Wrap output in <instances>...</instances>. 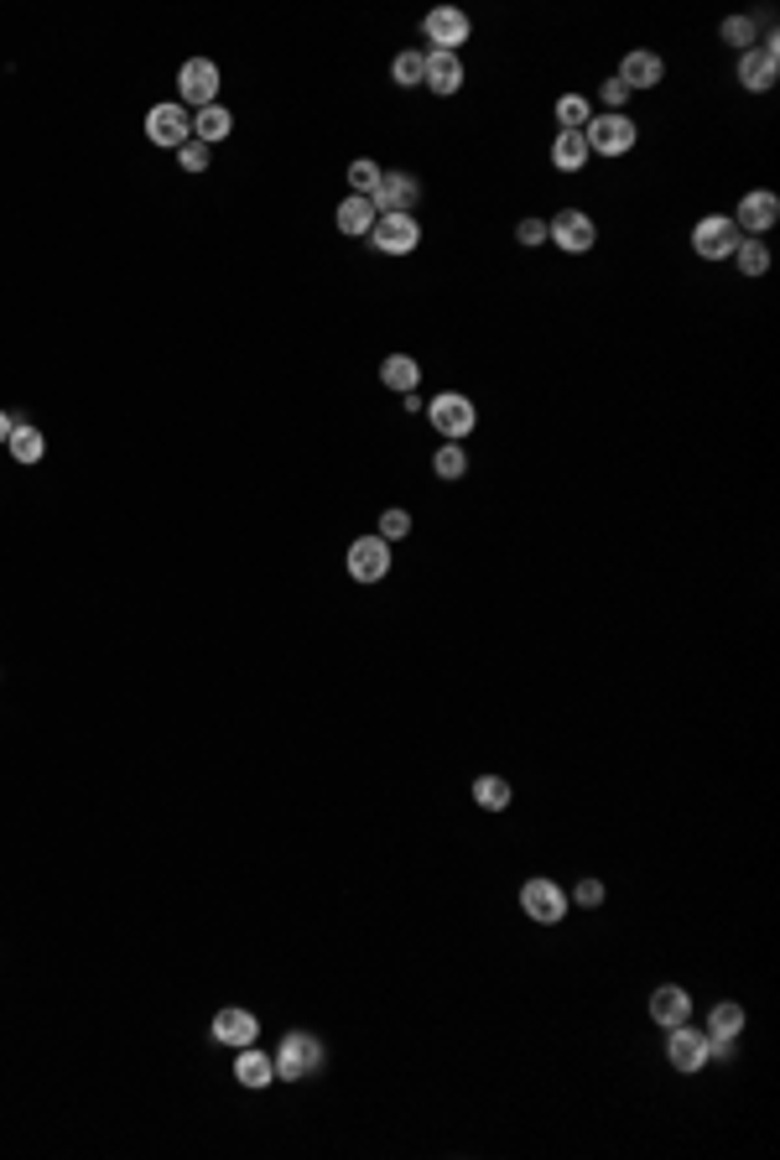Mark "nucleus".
Segmentation results:
<instances>
[{
    "mask_svg": "<svg viewBox=\"0 0 780 1160\" xmlns=\"http://www.w3.org/2000/svg\"><path fill=\"white\" fill-rule=\"evenodd\" d=\"M589 136L583 131H557V141H552V166L557 172H583L589 166Z\"/></svg>",
    "mask_w": 780,
    "mask_h": 1160,
    "instance_id": "nucleus-22",
    "label": "nucleus"
},
{
    "mask_svg": "<svg viewBox=\"0 0 780 1160\" xmlns=\"http://www.w3.org/2000/svg\"><path fill=\"white\" fill-rule=\"evenodd\" d=\"M733 266H739L744 276H765V271H770V245H765V239H739Z\"/></svg>",
    "mask_w": 780,
    "mask_h": 1160,
    "instance_id": "nucleus-28",
    "label": "nucleus"
},
{
    "mask_svg": "<svg viewBox=\"0 0 780 1160\" xmlns=\"http://www.w3.org/2000/svg\"><path fill=\"white\" fill-rule=\"evenodd\" d=\"M776 219H780V198L770 188H755V193H744V198H739L733 230H739V235L750 230V239H759L765 230H770V224H776Z\"/></svg>",
    "mask_w": 780,
    "mask_h": 1160,
    "instance_id": "nucleus-14",
    "label": "nucleus"
},
{
    "mask_svg": "<svg viewBox=\"0 0 780 1160\" xmlns=\"http://www.w3.org/2000/svg\"><path fill=\"white\" fill-rule=\"evenodd\" d=\"M146 141L151 146H166V151H177V146L193 141V120L183 104H151L146 110Z\"/></svg>",
    "mask_w": 780,
    "mask_h": 1160,
    "instance_id": "nucleus-10",
    "label": "nucleus"
},
{
    "mask_svg": "<svg viewBox=\"0 0 780 1160\" xmlns=\"http://www.w3.org/2000/svg\"><path fill=\"white\" fill-rule=\"evenodd\" d=\"M776 73H780V42H776V37H765V42H755L750 52H739V84H744L750 95L776 89Z\"/></svg>",
    "mask_w": 780,
    "mask_h": 1160,
    "instance_id": "nucleus-9",
    "label": "nucleus"
},
{
    "mask_svg": "<svg viewBox=\"0 0 780 1160\" xmlns=\"http://www.w3.org/2000/svg\"><path fill=\"white\" fill-rule=\"evenodd\" d=\"M375 536H385V542H401V536H411V516L406 510H385L380 516V531Z\"/></svg>",
    "mask_w": 780,
    "mask_h": 1160,
    "instance_id": "nucleus-35",
    "label": "nucleus"
},
{
    "mask_svg": "<svg viewBox=\"0 0 780 1160\" xmlns=\"http://www.w3.org/2000/svg\"><path fill=\"white\" fill-rule=\"evenodd\" d=\"M391 78H396V84H401V89H417V84H422L426 78V52H401V58H396V63H391Z\"/></svg>",
    "mask_w": 780,
    "mask_h": 1160,
    "instance_id": "nucleus-31",
    "label": "nucleus"
},
{
    "mask_svg": "<svg viewBox=\"0 0 780 1160\" xmlns=\"http://www.w3.org/2000/svg\"><path fill=\"white\" fill-rule=\"evenodd\" d=\"M432 95H458L463 89V58L458 52H426V78H422Z\"/></svg>",
    "mask_w": 780,
    "mask_h": 1160,
    "instance_id": "nucleus-19",
    "label": "nucleus"
},
{
    "mask_svg": "<svg viewBox=\"0 0 780 1160\" xmlns=\"http://www.w3.org/2000/svg\"><path fill=\"white\" fill-rule=\"evenodd\" d=\"M516 239H520V245H542V239H546V219H520Z\"/></svg>",
    "mask_w": 780,
    "mask_h": 1160,
    "instance_id": "nucleus-38",
    "label": "nucleus"
},
{
    "mask_svg": "<svg viewBox=\"0 0 780 1160\" xmlns=\"http://www.w3.org/2000/svg\"><path fill=\"white\" fill-rule=\"evenodd\" d=\"M323 1041L312 1036V1031H286L282 1036V1046H276V1077L282 1083H302V1077H312V1072H323Z\"/></svg>",
    "mask_w": 780,
    "mask_h": 1160,
    "instance_id": "nucleus-1",
    "label": "nucleus"
},
{
    "mask_svg": "<svg viewBox=\"0 0 780 1160\" xmlns=\"http://www.w3.org/2000/svg\"><path fill=\"white\" fill-rule=\"evenodd\" d=\"M572 900H578L583 911H598V905H604V879L583 875V879H578V885H572Z\"/></svg>",
    "mask_w": 780,
    "mask_h": 1160,
    "instance_id": "nucleus-34",
    "label": "nucleus"
},
{
    "mask_svg": "<svg viewBox=\"0 0 780 1160\" xmlns=\"http://www.w3.org/2000/svg\"><path fill=\"white\" fill-rule=\"evenodd\" d=\"M230 131H235V115H230L224 104H209V110H198V115H193V141L219 146Z\"/></svg>",
    "mask_w": 780,
    "mask_h": 1160,
    "instance_id": "nucleus-23",
    "label": "nucleus"
},
{
    "mask_svg": "<svg viewBox=\"0 0 780 1160\" xmlns=\"http://www.w3.org/2000/svg\"><path fill=\"white\" fill-rule=\"evenodd\" d=\"M375 230V209H370V198H344L338 203V235H349V239H359V235H370Z\"/></svg>",
    "mask_w": 780,
    "mask_h": 1160,
    "instance_id": "nucleus-24",
    "label": "nucleus"
},
{
    "mask_svg": "<svg viewBox=\"0 0 780 1160\" xmlns=\"http://www.w3.org/2000/svg\"><path fill=\"white\" fill-rule=\"evenodd\" d=\"M370 245L380 256H411L422 245V224L411 213H380L375 230H370Z\"/></svg>",
    "mask_w": 780,
    "mask_h": 1160,
    "instance_id": "nucleus-8",
    "label": "nucleus"
},
{
    "mask_svg": "<svg viewBox=\"0 0 780 1160\" xmlns=\"http://www.w3.org/2000/svg\"><path fill=\"white\" fill-rule=\"evenodd\" d=\"M651 1020H656L661 1031L686 1025V1020H692V995H686L682 984H661V989L651 995Z\"/></svg>",
    "mask_w": 780,
    "mask_h": 1160,
    "instance_id": "nucleus-18",
    "label": "nucleus"
},
{
    "mask_svg": "<svg viewBox=\"0 0 780 1160\" xmlns=\"http://www.w3.org/2000/svg\"><path fill=\"white\" fill-rule=\"evenodd\" d=\"M589 120H593V104L583 95L557 99V125H562V131H589Z\"/></svg>",
    "mask_w": 780,
    "mask_h": 1160,
    "instance_id": "nucleus-30",
    "label": "nucleus"
},
{
    "mask_svg": "<svg viewBox=\"0 0 780 1160\" xmlns=\"http://www.w3.org/2000/svg\"><path fill=\"white\" fill-rule=\"evenodd\" d=\"M235 1077L245 1083L250 1093H260V1088H271L276 1083V1062L260 1051V1046H239V1057H235Z\"/></svg>",
    "mask_w": 780,
    "mask_h": 1160,
    "instance_id": "nucleus-20",
    "label": "nucleus"
},
{
    "mask_svg": "<svg viewBox=\"0 0 780 1160\" xmlns=\"http://www.w3.org/2000/svg\"><path fill=\"white\" fill-rule=\"evenodd\" d=\"M11 427H16V417H5V411H0V448H5V437H11Z\"/></svg>",
    "mask_w": 780,
    "mask_h": 1160,
    "instance_id": "nucleus-40",
    "label": "nucleus"
},
{
    "mask_svg": "<svg viewBox=\"0 0 780 1160\" xmlns=\"http://www.w3.org/2000/svg\"><path fill=\"white\" fill-rule=\"evenodd\" d=\"M260 1036V1020L250 1015V1010H239V1004H224L219 1015H213V1041L219 1046H256Z\"/></svg>",
    "mask_w": 780,
    "mask_h": 1160,
    "instance_id": "nucleus-16",
    "label": "nucleus"
},
{
    "mask_svg": "<svg viewBox=\"0 0 780 1160\" xmlns=\"http://www.w3.org/2000/svg\"><path fill=\"white\" fill-rule=\"evenodd\" d=\"M432 474H437V479H463V474H469V453H463V443H443V448L432 453Z\"/></svg>",
    "mask_w": 780,
    "mask_h": 1160,
    "instance_id": "nucleus-29",
    "label": "nucleus"
},
{
    "mask_svg": "<svg viewBox=\"0 0 780 1160\" xmlns=\"http://www.w3.org/2000/svg\"><path fill=\"white\" fill-rule=\"evenodd\" d=\"M583 136H589L593 157H624V151H635V141H640V131L630 115H593Z\"/></svg>",
    "mask_w": 780,
    "mask_h": 1160,
    "instance_id": "nucleus-4",
    "label": "nucleus"
},
{
    "mask_svg": "<svg viewBox=\"0 0 780 1160\" xmlns=\"http://www.w3.org/2000/svg\"><path fill=\"white\" fill-rule=\"evenodd\" d=\"M666 1062L677 1072H703L708 1066V1031H697L692 1020L666 1031Z\"/></svg>",
    "mask_w": 780,
    "mask_h": 1160,
    "instance_id": "nucleus-11",
    "label": "nucleus"
},
{
    "mask_svg": "<svg viewBox=\"0 0 780 1160\" xmlns=\"http://www.w3.org/2000/svg\"><path fill=\"white\" fill-rule=\"evenodd\" d=\"M739 1031H744V1004H733V999L713 1004V1010H708V1036H733V1041H739Z\"/></svg>",
    "mask_w": 780,
    "mask_h": 1160,
    "instance_id": "nucleus-27",
    "label": "nucleus"
},
{
    "mask_svg": "<svg viewBox=\"0 0 780 1160\" xmlns=\"http://www.w3.org/2000/svg\"><path fill=\"white\" fill-rule=\"evenodd\" d=\"M177 95H183V104H198V110L219 104V63H209V58H188L183 73H177Z\"/></svg>",
    "mask_w": 780,
    "mask_h": 1160,
    "instance_id": "nucleus-12",
    "label": "nucleus"
},
{
    "mask_svg": "<svg viewBox=\"0 0 780 1160\" xmlns=\"http://www.w3.org/2000/svg\"><path fill=\"white\" fill-rule=\"evenodd\" d=\"M510 797H516V791H510L505 776H479V781H473V802L484 806V812H505Z\"/></svg>",
    "mask_w": 780,
    "mask_h": 1160,
    "instance_id": "nucleus-26",
    "label": "nucleus"
},
{
    "mask_svg": "<svg viewBox=\"0 0 780 1160\" xmlns=\"http://www.w3.org/2000/svg\"><path fill=\"white\" fill-rule=\"evenodd\" d=\"M406 411H411V417H426V402H422V396H417V391L406 396Z\"/></svg>",
    "mask_w": 780,
    "mask_h": 1160,
    "instance_id": "nucleus-39",
    "label": "nucleus"
},
{
    "mask_svg": "<svg viewBox=\"0 0 780 1160\" xmlns=\"http://www.w3.org/2000/svg\"><path fill=\"white\" fill-rule=\"evenodd\" d=\"M380 380L391 385V391H401V396H411L417 385H422V365L411 355H391L385 365H380Z\"/></svg>",
    "mask_w": 780,
    "mask_h": 1160,
    "instance_id": "nucleus-25",
    "label": "nucleus"
},
{
    "mask_svg": "<svg viewBox=\"0 0 780 1160\" xmlns=\"http://www.w3.org/2000/svg\"><path fill=\"white\" fill-rule=\"evenodd\" d=\"M177 162H183V172H209V146L203 141L177 146Z\"/></svg>",
    "mask_w": 780,
    "mask_h": 1160,
    "instance_id": "nucleus-36",
    "label": "nucleus"
},
{
    "mask_svg": "<svg viewBox=\"0 0 780 1160\" xmlns=\"http://www.w3.org/2000/svg\"><path fill=\"white\" fill-rule=\"evenodd\" d=\"M546 239L562 250V256H589L598 245V224H593L583 209H562L552 224H546Z\"/></svg>",
    "mask_w": 780,
    "mask_h": 1160,
    "instance_id": "nucleus-6",
    "label": "nucleus"
},
{
    "mask_svg": "<svg viewBox=\"0 0 780 1160\" xmlns=\"http://www.w3.org/2000/svg\"><path fill=\"white\" fill-rule=\"evenodd\" d=\"M380 172H385V166H375L370 157L349 162V193H355V198H370V193H375V183H380Z\"/></svg>",
    "mask_w": 780,
    "mask_h": 1160,
    "instance_id": "nucleus-32",
    "label": "nucleus"
},
{
    "mask_svg": "<svg viewBox=\"0 0 780 1160\" xmlns=\"http://www.w3.org/2000/svg\"><path fill=\"white\" fill-rule=\"evenodd\" d=\"M5 453L16 458V464H42L48 458V437H42V427H32V422H16L11 427V437H5Z\"/></svg>",
    "mask_w": 780,
    "mask_h": 1160,
    "instance_id": "nucleus-21",
    "label": "nucleus"
},
{
    "mask_svg": "<svg viewBox=\"0 0 780 1160\" xmlns=\"http://www.w3.org/2000/svg\"><path fill=\"white\" fill-rule=\"evenodd\" d=\"M739 239L744 235L733 230V219H723V213H708V219L692 224V250H697L703 261H733Z\"/></svg>",
    "mask_w": 780,
    "mask_h": 1160,
    "instance_id": "nucleus-7",
    "label": "nucleus"
},
{
    "mask_svg": "<svg viewBox=\"0 0 780 1160\" xmlns=\"http://www.w3.org/2000/svg\"><path fill=\"white\" fill-rule=\"evenodd\" d=\"M469 32H473L469 11H458V5H432L422 22V37L432 42V52H458L469 42Z\"/></svg>",
    "mask_w": 780,
    "mask_h": 1160,
    "instance_id": "nucleus-5",
    "label": "nucleus"
},
{
    "mask_svg": "<svg viewBox=\"0 0 780 1160\" xmlns=\"http://www.w3.org/2000/svg\"><path fill=\"white\" fill-rule=\"evenodd\" d=\"M417 198H422V183H417V177H406V172H380L375 193H370V209H375V219L380 213H411Z\"/></svg>",
    "mask_w": 780,
    "mask_h": 1160,
    "instance_id": "nucleus-13",
    "label": "nucleus"
},
{
    "mask_svg": "<svg viewBox=\"0 0 780 1160\" xmlns=\"http://www.w3.org/2000/svg\"><path fill=\"white\" fill-rule=\"evenodd\" d=\"M520 911H525L536 926H557L562 916H568V890H562L557 879H546V875L525 879V885H520Z\"/></svg>",
    "mask_w": 780,
    "mask_h": 1160,
    "instance_id": "nucleus-2",
    "label": "nucleus"
},
{
    "mask_svg": "<svg viewBox=\"0 0 780 1160\" xmlns=\"http://www.w3.org/2000/svg\"><path fill=\"white\" fill-rule=\"evenodd\" d=\"M391 572V542L385 536H359L349 546V578L355 583H380Z\"/></svg>",
    "mask_w": 780,
    "mask_h": 1160,
    "instance_id": "nucleus-15",
    "label": "nucleus"
},
{
    "mask_svg": "<svg viewBox=\"0 0 780 1160\" xmlns=\"http://www.w3.org/2000/svg\"><path fill=\"white\" fill-rule=\"evenodd\" d=\"M598 99L609 104V115H624V99H630V89H624L619 78H604V89H598Z\"/></svg>",
    "mask_w": 780,
    "mask_h": 1160,
    "instance_id": "nucleus-37",
    "label": "nucleus"
},
{
    "mask_svg": "<svg viewBox=\"0 0 780 1160\" xmlns=\"http://www.w3.org/2000/svg\"><path fill=\"white\" fill-rule=\"evenodd\" d=\"M723 42L739 52H750L755 48V22H750V16H729V22H723Z\"/></svg>",
    "mask_w": 780,
    "mask_h": 1160,
    "instance_id": "nucleus-33",
    "label": "nucleus"
},
{
    "mask_svg": "<svg viewBox=\"0 0 780 1160\" xmlns=\"http://www.w3.org/2000/svg\"><path fill=\"white\" fill-rule=\"evenodd\" d=\"M615 78L630 89V95H635V89H656V84L666 78V63L651 48H635V52H624V63H619Z\"/></svg>",
    "mask_w": 780,
    "mask_h": 1160,
    "instance_id": "nucleus-17",
    "label": "nucleus"
},
{
    "mask_svg": "<svg viewBox=\"0 0 780 1160\" xmlns=\"http://www.w3.org/2000/svg\"><path fill=\"white\" fill-rule=\"evenodd\" d=\"M426 422L437 427L448 443H463L473 427H479V411H473L469 396H458V391H443L437 402H426Z\"/></svg>",
    "mask_w": 780,
    "mask_h": 1160,
    "instance_id": "nucleus-3",
    "label": "nucleus"
}]
</instances>
